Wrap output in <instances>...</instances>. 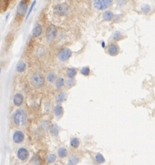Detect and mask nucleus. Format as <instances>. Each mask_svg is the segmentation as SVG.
Here are the masks:
<instances>
[{"label":"nucleus","mask_w":155,"mask_h":165,"mask_svg":"<svg viewBox=\"0 0 155 165\" xmlns=\"http://www.w3.org/2000/svg\"><path fill=\"white\" fill-rule=\"evenodd\" d=\"M27 119V114L23 110H17L13 114V121L16 125H22L24 126L26 124Z\"/></svg>","instance_id":"1"},{"label":"nucleus","mask_w":155,"mask_h":165,"mask_svg":"<svg viewBox=\"0 0 155 165\" xmlns=\"http://www.w3.org/2000/svg\"><path fill=\"white\" fill-rule=\"evenodd\" d=\"M31 82L36 88H41L45 84V77L41 72H35L31 77Z\"/></svg>","instance_id":"2"},{"label":"nucleus","mask_w":155,"mask_h":165,"mask_svg":"<svg viewBox=\"0 0 155 165\" xmlns=\"http://www.w3.org/2000/svg\"><path fill=\"white\" fill-rule=\"evenodd\" d=\"M113 0H94L93 6L97 11H104L113 4Z\"/></svg>","instance_id":"3"},{"label":"nucleus","mask_w":155,"mask_h":165,"mask_svg":"<svg viewBox=\"0 0 155 165\" xmlns=\"http://www.w3.org/2000/svg\"><path fill=\"white\" fill-rule=\"evenodd\" d=\"M27 11H28V1L27 0H22L20 1L17 6L16 15L19 18H24L27 15Z\"/></svg>","instance_id":"4"},{"label":"nucleus","mask_w":155,"mask_h":165,"mask_svg":"<svg viewBox=\"0 0 155 165\" xmlns=\"http://www.w3.org/2000/svg\"><path fill=\"white\" fill-rule=\"evenodd\" d=\"M57 33L58 31L56 26H54V25H49L45 32V38H46L47 41L49 43L54 41L57 37Z\"/></svg>","instance_id":"5"},{"label":"nucleus","mask_w":155,"mask_h":165,"mask_svg":"<svg viewBox=\"0 0 155 165\" xmlns=\"http://www.w3.org/2000/svg\"><path fill=\"white\" fill-rule=\"evenodd\" d=\"M72 52L70 49L68 48H63L60 49L59 52H58L57 57L58 59L62 62H65L67 61L71 57Z\"/></svg>","instance_id":"6"},{"label":"nucleus","mask_w":155,"mask_h":165,"mask_svg":"<svg viewBox=\"0 0 155 165\" xmlns=\"http://www.w3.org/2000/svg\"><path fill=\"white\" fill-rule=\"evenodd\" d=\"M54 13L57 15L64 16L69 11V7L67 4H59L54 6Z\"/></svg>","instance_id":"7"},{"label":"nucleus","mask_w":155,"mask_h":165,"mask_svg":"<svg viewBox=\"0 0 155 165\" xmlns=\"http://www.w3.org/2000/svg\"><path fill=\"white\" fill-rule=\"evenodd\" d=\"M107 52L110 56H116L119 54L120 48L115 43H112L108 46Z\"/></svg>","instance_id":"8"},{"label":"nucleus","mask_w":155,"mask_h":165,"mask_svg":"<svg viewBox=\"0 0 155 165\" xmlns=\"http://www.w3.org/2000/svg\"><path fill=\"white\" fill-rule=\"evenodd\" d=\"M42 33H43V26L39 23H37V24L35 25V26L32 29V36L35 39H38L41 36Z\"/></svg>","instance_id":"9"},{"label":"nucleus","mask_w":155,"mask_h":165,"mask_svg":"<svg viewBox=\"0 0 155 165\" xmlns=\"http://www.w3.org/2000/svg\"><path fill=\"white\" fill-rule=\"evenodd\" d=\"M25 139V135L23 134V132L22 131H20V130H18V131H16L13 135V140L16 144H20V143H22L23 141H24Z\"/></svg>","instance_id":"10"},{"label":"nucleus","mask_w":155,"mask_h":165,"mask_svg":"<svg viewBox=\"0 0 155 165\" xmlns=\"http://www.w3.org/2000/svg\"><path fill=\"white\" fill-rule=\"evenodd\" d=\"M17 157L18 159H21V161H25L29 157V152L26 148H21L17 152Z\"/></svg>","instance_id":"11"},{"label":"nucleus","mask_w":155,"mask_h":165,"mask_svg":"<svg viewBox=\"0 0 155 165\" xmlns=\"http://www.w3.org/2000/svg\"><path fill=\"white\" fill-rule=\"evenodd\" d=\"M13 104L15 105L16 106H21V105H23V102H24V96L23 95V94L20 93H16L13 96Z\"/></svg>","instance_id":"12"},{"label":"nucleus","mask_w":155,"mask_h":165,"mask_svg":"<svg viewBox=\"0 0 155 165\" xmlns=\"http://www.w3.org/2000/svg\"><path fill=\"white\" fill-rule=\"evenodd\" d=\"M103 20L104 21H111L113 20L115 18V15L113 12L111 11H105L103 13Z\"/></svg>","instance_id":"13"},{"label":"nucleus","mask_w":155,"mask_h":165,"mask_svg":"<svg viewBox=\"0 0 155 165\" xmlns=\"http://www.w3.org/2000/svg\"><path fill=\"white\" fill-rule=\"evenodd\" d=\"M16 70H17V72L21 73V72H25V70H26L27 65H26V63L24 62V61H19V62L17 63V65H16Z\"/></svg>","instance_id":"14"},{"label":"nucleus","mask_w":155,"mask_h":165,"mask_svg":"<svg viewBox=\"0 0 155 165\" xmlns=\"http://www.w3.org/2000/svg\"><path fill=\"white\" fill-rule=\"evenodd\" d=\"M64 112V109L62 106L60 105H57L54 108V114L57 117H60L62 116Z\"/></svg>","instance_id":"15"},{"label":"nucleus","mask_w":155,"mask_h":165,"mask_svg":"<svg viewBox=\"0 0 155 165\" xmlns=\"http://www.w3.org/2000/svg\"><path fill=\"white\" fill-rule=\"evenodd\" d=\"M65 84V80L63 77H59L56 79L55 81V87L57 89H61L62 87L64 86Z\"/></svg>","instance_id":"16"},{"label":"nucleus","mask_w":155,"mask_h":165,"mask_svg":"<svg viewBox=\"0 0 155 165\" xmlns=\"http://www.w3.org/2000/svg\"><path fill=\"white\" fill-rule=\"evenodd\" d=\"M77 74V70L74 68H68L67 70V75L68 78H74Z\"/></svg>","instance_id":"17"},{"label":"nucleus","mask_w":155,"mask_h":165,"mask_svg":"<svg viewBox=\"0 0 155 165\" xmlns=\"http://www.w3.org/2000/svg\"><path fill=\"white\" fill-rule=\"evenodd\" d=\"M46 79L48 82L53 83L56 81V79H57V75H56L55 72H50L48 75H47Z\"/></svg>","instance_id":"18"},{"label":"nucleus","mask_w":155,"mask_h":165,"mask_svg":"<svg viewBox=\"0 0 155 165\" xmlns=\"http://www.w3.org/2000/svg\"><path fill=\"white\" fill-rule=\"evenodd\" d=\"M123 39V35L120 31H116V32H114L113 35V40L114 41H119L120 40H122Z\"/></svg>","instance_id":"19"},{"label":"nucleus","mask_w":155,"mask_h":165,"mask_svg":"<svg viewBox=\"0 0 155 165\" xmlns=\"http://www.w3.org/2000/svg\"><path fill=\"white\" fill-rule=\"evenodd\" d=\"M57 153H58V155H59V157H61V158H64V157H67V155H68L67 150L65 148H62V147L59 148V149H58Z\"/></svg>","instance_id":"20"},{"label":"nucleus","mask_w":155,"mask_h":165,"mask_svg":"<svg viewBox=\"0 0 155 165\" xmlns=\"http://www.w3.org/2000/svg\"><path fill=\"white\" fill-rule=\"evenodd\" d=\"M66 99V94L64 92H60L57 94V97H56V102L57 103H61L64 102Z\"/></svg>","instance_id":"21"},{"label":"nucleus","mask_w":155,"mask_h":165,"mask_svg":"<svg viewBox=\"0 0 155 165\" xmlns=\"http://www.w3.org/2000/svg\"><path fill=\"white\" fill-rule=\"evenodd\" d=\"M70 144L73 148H78V146H80L79 139L77 138V137H74V138H72L71 139Z\"/></svg>","instance_id":"22"},{"label":"nucleus","mask_w":155,"mask_h":165,"mask_svg":"<svg viewBox=\"0 0 155 165\" xmlns=\"http://www.w3.org/2000/svg\"><path fill=\"white\" fill-rule=\"evenodd\" d=\"M50 132L53 136H57L59 134V128H58L57 125L53 124L50 127Z\"/></svg>","instance_id":"23"},{"label":"nucleus","mask_w":155,"mask_h":165,"mask_svg":"<svg viewBox=\"0 0 155 165\" xmlns=\"http://www.w3.org/2000/svg\"><path fill=\"white\" fill-rule=\"evenodd\" d=\"M36 4V0H34V1H32V4L30 5V7L29 8L28 11H27V15H26V18H25V20H27L28 19V18L30 16L31 13H32V11L34 10V6H35Z\"/></svg>","instance_id":"24"},{"label":"nucleus","mask_w":155,"mask_h":165,"mask_svg":"<svg viewBox=\"0 0 155 165\" xmlns=\"http://www.w3.org/2000/svg\"><path fill=\"white\" fill-rule=\"evenodd\" d=\"M95 160L96 162L98 163V164H102V163L105 162V158L103 157V155L101 153H97L95 156Z\"/></svg>","instance_id":"25"},{"label":"nucleus","mask_w":155,"mask_h":165,"mask_svg":"<svg viewBox=\"0 0 155 165\" xmlns=\"http://www.w3.org/2000/svg\"><path fill=\"white\" fill-rule=\"evenodd\" d=\"M90 68H89L88 66H85V67H83V68H81V73L82 75L85 76V77H87V76H89L90 74Z\"/></svg>","instance_id":"26"},{"label":"nucleus","mask_w":155,"mask_h":165,"mask_svg":"<svg viewBox=\"0 0 155 165\" xmlns=\"http://www.w3.org/2000/svg\"><path fill=\"white\" fill-rule=\"evenodd\" d=\"M140 11H141L142 13H143L147 14L148 13L150 12L151 6L148 4H144L140 7Z\"/></svg>","instance_id":"27"},{"label":"nucleus","mask_w":155,"mask_h":165,"mask_svg":"<svg viewBox=\"0 0 155 165\" xmlns=\"http://www.w3.org/2000/svg\"><path fill=\"white\" fill-rule=\"evenodd\" d=\"M80 159L79 157L77 156H71L70 158L69 159V164H72V165H75L76 164H78L79 162Z\"/></svg>","instance_id":"28"},{"label":"nucleus","mask_w":155,"mask_h":165,"mask_svg":"<svg viewBox=\"0 0 155 165\" xmlns=\"http://www.w3.org/2000/svg\"><path fill=\"white\" fill-rule=\"evenodd\" d=\"M67 86L69 87V88H71V87L74 86L75 84H76V80H75L74 78H69L67 79Z\"/></svg>","instance_id":"29"},{"label":"nucleus","mask_w":155,"mask_h":165,"mask_svg":"<svg viewBox=\"0 0 155 165\" xmlns=\"http://www.w3.org/2000/svg\"><path fill=\"white\" fill-rule=\"evenodd\" d=\"M56 160V155L54 154H49L47 157V162L48 163H53Z\"/></svg>","instance_id":"30"},{"label":"nucleus","mask_w":155,"mask_h":165,"mask_svg":"<svg viewBox=\"0 0 155 165\" xmlns=\"http://www.w3.org/2000/svg\"><path fill=\"white\" fill-rule=\"evenodd\" d=\"M127 2V0H117V5L119 7H122L125 6Z\"/></svg>","instance_id":"31"},{"label":"nucleus","mask_w":155,"mask_h":165,"mask_svg":"<svg viewBox=\"0 0 155 165\" xmlns=\"http://www.w3.org/2000/svg\"><path fill=\"white\" fill-rule=\"evenodd\" d=\"M9 15H10V13H7L6 15V18H5V19H6V20H8V18H9Z\"/></svg>","instance_id":"32"},{"label":"nucleus","mask_w":155,"mask_h":165,"mask_svg":"<svg viewBox=\"0 0 155 165\" xmlns=\"http://www.w3.org/2000/svg\"><path fill=\"white\" fill-rule=\"evenodd\" d=\"M105 46V42H104V41H102V42H101V47H102V48H104Z\"/></svg>","instance_id":"33"},{"label":"nucleus","mask_w":155,"mask_h":165,"mask_svg":"<svg viewBox=\"0 0 155 165\" xmlns=\"http://www.w3.org/2000/svg\"><path fill=\"white\" fill-rule=\"evenodd\" d=\"M1 68H0V75H1Z\"/></svg>","instance_id":"34"},{"label":"nucleus","mask_w":155,"mask_h":165,"mask_svg":"<svg viewBox=\"0 0 155 165\" xmlns=\"http://www.w3.org/2000/svg\"><path fill=\"white\" fill-rule=\"evenodd\" d=\"M67 165H72V164H68Z\"/></svg>","instance_id":"35"},{"label":"nucleus","mask_w":155,"mask_h":165,"mask_svg":"<svg viewBox=\"0 0 155 165\" xmlns=\"http://www.w3.org/2000/svg\"><path fill=\"white\" fill-rule=\"evenodd\" d=\"M56 165H57V164H56Z\"/></svg>","instance_id":"36"}]
</instances>
